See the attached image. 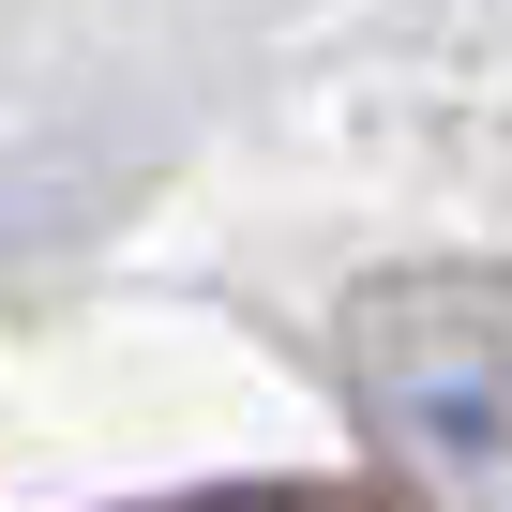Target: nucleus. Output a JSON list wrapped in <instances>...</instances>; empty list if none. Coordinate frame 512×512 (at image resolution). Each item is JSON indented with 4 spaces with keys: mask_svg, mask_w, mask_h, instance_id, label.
Segmentation results:
<instances>
[{
    "mask_svg": "<svg viewBox=\"0 0 512 512\" xmlns=\"http://www.w3.org/2000/svg\"><path fill=\"white\" fill-rule=\"evenodd\" d=\"M347 407L422 512H512V287L377 272L347 302Z\"/></svg>",
    "mask_w": 512,
    "mask_h": 512,
    "instance_id": "nucleus-1",
    "label": "nucleus"
},
{
    "mask_svg": "<svg viewBox=\"0 0 512 512\" xmlns=\"http://www.w3.org/2000/svg\"><path fill=\"white\" fill-rule=\"evenodd\" d=\"M166 512H362V497H332V482H241V497H166Z\"/></svg>",
    "mask_w": 512,
    "mask_h": 512,
    "instance_id": "nucleus-2",
    "label": "nucleus"
}]
</instances>
